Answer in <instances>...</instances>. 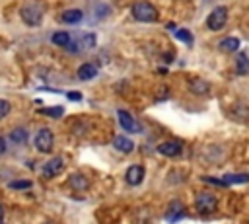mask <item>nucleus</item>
Listing matches in <instances>:
<instances>
[{"instance_id": "nucleus-27", "label": "nucleus", "mask_w": 249, "mask_h": 224, "mask_svg": "<svg viewBox=\"0 0 249 224\" xmlns=\"http://www.w3.org/2000/svg\"><path fill=\"white\" fill-rule=\"evenodd\" d=\"M2 220H4V206L0 205V222H2Z\"/></svg>"}, {"instance_id": "nucleus-24", "label": "nucleus", "mask_w": 249, "mask_h": 224, "mask_svg": "<svg viewBox=\"0 0 249 224\" xmlns=\"http://www.w3.org/2000/svg\"><path fill=\"white\" fill-rule=\"evenodd\" d=\"M8 113H10V103L6 99H0V119L6 117Z\"/></svg>"}, {"instance_id": "nucleus-3", "label": "nucleus", "mask_w": 249, "mask_h": 224, "mask_svg": "<svg viewBox=\"0 0 249 224\" xmlns=\"http://www.w3.org/2000/svg\"><path fill=\"white\" fill-rule=\"evenodd\" d=\"M226 19H228V10H226V6H216V8L208 14V18H206V25H208V29H212V31H220V29L226 25Z\"/></svg>"}, {"instance_id": "nucleus-6", "label": "nucleus", "mask_w": 249, "mask_h": 224, "mask_svg": "<svg viewBox=\"0 0 249 224\" xmlns=\"http://www.w3.org/2000/svg\"><path fill=\"white\" fill-rule=\"evenodd\" d=\"M117 115H119V123H121V127H123L126 132H140V131H142L140 123H138L130 113H126V111L121 109Z\"/></svg>"}, {"instance_id": "nucleus-13", "label": "nucleus", "mask_w": 249, "mask_h": 224, "mask_svg": "<svg viewBox=\"0 0 249 224\" xmlns=\"http://www.w3.org/2000/svg\"><path fill=\"white\" fill-rule=\"evenodd\" d=\"M220 49L226 51V53H235L239 49V39L237 37H226L222 43H220Z\"/></svg>"}, {"instance_id": "nucleus-4", "label": "nucleus", "mask_w": 249, "mask_h": 224, "mask_svg": "<svg viewBox=\"0 0 249 224\" xmlns=\"http://www.w3.org/2000/svg\"><path fill=\"white\" fill-rule=\"evenodd\" d=\"M21 19L27 25H39L43 19V8L39 4H25L21 8Z\"/></svg>"}, {"instance_id": "nucleus-1", "label": "nucleus", "mask_w": 249, "mask_h": 224, "mask_svg": "<svg viewBox=\"0 0 249 224\" xmlns=\"http://www.w3.org/2000/svg\"><path fill=\"white\" fill-rule=\"evenodd\" d=\"M132 18L148 23V21L158 19V12L150 2H136V4H132Z\"/></svg>"}, {"instance_id": "nucleus-22", "label": "nucleus", "mask_w": 249, "mask_h": 224, "mask_svg": "<svg viewBox=\"0 0 249 224\" xmlns=\"http://www.w3.org/2000/svg\"><path fill=\"white\" fill-rule=\"evenodd\" d=\"M181 208H183V203L181 201H171L169 203V210H167V220H171L173 212H181Z\"/></svg>"}, {"instance_id": "nucleus-23", "label": "nucleus", "mask_w": 249, "mask_h": 224, "mask_svg": "<svg viewBox=\"0 0 249 224\" xmlns=\"http://www.w3.org/2000/svg\"><path fill=\"white\" fill-rule=\"evenodd\" d=\"M10 187L12 189H29L31 187V181H27V179H23V181H12Z\"/></svg>"}, {"instance_id": "nucleus-12", "label": "nucleus", "mask_w": 249, "mask_h": 224, "mask_svg": "<svg viewBox=\"0 0 249 224\" xmlns=\"http://www.w3.org/2000/svg\"><path fill=\"white\" fill-rule=\"evenodd\" d=\"M60 19L64 23H78V21H82V12L80 10H66L60 14Z\"/></svg>"}, {"instance_id": "nucleus-19", "label": "nucleus", "mask_w": 249, "mask_h": 224, "mask_svg": "<svg viewBox=\"0 0 249 224\" xmlns=\"http://www.w3.org/2000/svg\"><path fill=\"white\" fill-rule=\"evenodd\" d=\"M70 185H72L74 189L82 191V189L88 187V179H86L84 175H72V177H70Z\"/></svg>"}, {"instance_id": "nucleus-21", "label": "nucleus", "mask_w": 249, "mask_h": 224, "mask_svg": "<svg viewBox=\"0 0 249 224\" xmlns=\"http://www.w3.org/2000/svg\"><path fill=\"white\" fill-rule=\"evenodd\" d=\"M175 37L179 39V41H183V43H187V45H191L193 43V35L187 31V29H177V33H175Z\"/></svg>"}, {"instance_id": "nucleus-8", "label": "nucleus", "mask_w": 249, "mask_h": 224, "mask_svg": "<svg viewBox=\"0 0 249 224\" xmlns=\"http://www.w3.org/2000/svg\"><path fill=\"white\" fill-rule=\"evenodd\" d=\"M142 179H144V168L142 166H130L126 169V181L128 183L138 185V183H142Z\"/></svg>"}, {"instance_id": "nucleus-18", "label": "nucleus", "mask_w": 249, "mask_h": 224, "mask_svg": "<svg viewBox=\"0 0 249 224\" xmlns=\"http://www.w3.org/2000/svg\"><path fill=\"white\" fill-rule=\"evenodd\" d=\"M191 90H193L195 93H206V92L210 90V86H208L204 80H193V82H191Z\"/></svg>"}, {"instance_id": "nucleus-25", "label": "nucleus", "mask_w": 249, "mask_h": 224, "mask_svg": "<svg viewBox=\"0 0 249 224\" xmlns=\"http://www.w3.org/2000/svg\"><path fill=\"white\" fill-rule=\"evenodd\" d=\"M68 99H72V101H80V99H82V93H80V92H68Z\"/></svg>"}, {"instance_id": "nucleus-14", "label": "nucleus", "mask_w": 249, "mask_h": 224, "mask_svg": "<svg viewBox=\"0 0 249 224\" xmlns=\"http://www.w3.org/2000/svg\"><path fill=\"white\" fill-rule=\"evenodd\" d=\"M222 181L226 185H230V183H247L249 181V173H230V175H224Z\"/></svg>"}, {"instance_id": "nucleus-9", "label": "nucleus", "mask_w": 249, "mask_h": 224, "mask_svg": "<svg viewBox=\"0 0 249 224\" xmlns=\"http://www.w3.org/2000/svg\"><path fill=\"white\" fill-rule=\"evenodd\" d=\"M158 152L163 154V156L173 158V156H177V154L181 152V144H179V142H161V144L158 146Z\"/></svg>"}, {"instance_id": "nucleus-5", "label": "nucleus", "mask_w": 249, "mask_h": 224, "mask_svg": "<svg viewBox=\"0 0 249 224\" xmlns=\"http://www.w3.org/2000/svg\"><path fill=\"white\" fill-rule=\"evenodd\" d=\"M35 148L39 152H51L53 150V132L49 129H41L35 136Z\"/></svg>"}, {"instance_id": "nucleus-15", "label": "nucleus", "mask_w": 249, "mask_h": 224, "mask_svg": "<svg viewBox=\"0 0 249 224\" xmlns=\"http://www.w3.org/2000/svg\"><path fill=\"white\" fill-rule=\"evenodd\" d=\"M70 33H66V31H56V33H53V43L54 45H60V47H66L68 43H70Z\"/></svg>"}, {"instance_id": "nucleus-2", "label": "nucleus", "mask_w": 249, "mask_h": 224, "mask_svg": "<svg viewBox=\"0 0 249 224\" xmlns=\"http://www.w3.org/2000/svg\"><path fill=\"white\" fill-rule=\"evenodd\" d=\"M195 206H196V210H198L200 214H210V212L216 210L218 199H216L212 193H208V191H200V193L195 197Z\"/></svg>"}, {"instance_id": "nucleus-11", "label": "nucleus", "mask_w": 249, "mask_h": 224, "mask_svg": "<svg viewBox=\"0 0 249 224\" xmlns=\"http://www.w3.org/2000/svg\"><path fill=\"white\" fill-rule=\"evenodd\" d=\"M95 74H97V68L89 62H86L78 68V78L80 80H91V78H95Z\"/></svg>"}, {"instance_id": "nucleus-7", "label": "nucleus", "mask_w": 249, "mask_h": 224, "mask_svg": "<svg viewBox=\"0 0 249 224\" xmlns=\"http://www.w3.org/2000/svg\"><path fill=\"white\" fill-rule=\"evenodd\" d=\"M62 168H64L62 158H53V160L45 162V166H43V175H45V177H54V175H58V173L62 171Z\"/></svg>"}, {"instance_id": "nucleus-16", "label": "nucleus", "mask_w": 249, "mask_h": 224, "mask_svg": "<svg viewBox=\"0 0 249 224\" xmlns=\"http://www.w3.org/2000/svg\"><path fill=\"white\" fill-rule=\"evenodd\" d=\"M237 72L239 74H247L249 72V56H247V53H239L237 55Z\"/></svg>"}, {"instance_id": "nucleus-26", "label": "nucleus", "mask_w": 249, "mask_h": 224, "mask_svg": "<svg viewBox=\"0 0 249 224\" xmlns=\"http://www.w3.org/2000/svg\"><path fill=\"white\" fill-rule=\"evenodd\" d=\"M4 150H6V140H4V138H0V154H2Z\"/></svg>"}, {"instance_id": "nucleus-10", "label": "nucleus", "mask_w": 249, "mask_h": 224, "mask_svg": "<svg viewBox=\"0 0 249 224\" xmlns=\"http://www.w3.org/2000/svg\"><path fill=\"white\" fill-rule=\"evenodd\" d=\"M113 146H115L119 152H124V154L132 152V148H134L132 140H128V138H124V136H115V138H113Z\"/></svg>"}, {"instance_id": "nucleus-20", "label": "nucleus", "mask_w": 249, "mask_h": 224, "mask_svg": "<svg viewBox=\"0 0 249 224\" xmlns=\"http://www.w3.org/2000/svg\"><path fill=\"white\" fill-rule=\"evenodd\" d=\"M10 138H12L14 142H25V138H27V131H25V129H16V131H12Z\"/></svg>"}, {"instance_id": "nucleus-17", "label": "nucleus", "mask_w": 249, "mask_h": 224, "mask_svg": "<svg viewBox=\"0 0 249 224\" xmlns=\"http://www.w3.org/2000/svg\"><path fill=\"white\" fill-rule=\"evenodd\" d=\"M39 113H41V115H47V117H53V119H58V117L64 113V109H62L60 105H56V107H43Z\"/></svg>"}]
</instances>
